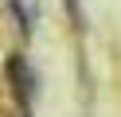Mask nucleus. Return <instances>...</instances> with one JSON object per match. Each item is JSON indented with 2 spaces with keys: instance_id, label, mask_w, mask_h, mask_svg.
<instances>
[{
  "instance_id": "f257e3e1",
  "label": "nucleus",
  "mask_w": 121,
  "mask_h": 117,
  "mask_svg": "<svg viewBox=\"0 0 121 117\" xmlns=\"http://www.w3.org/2000/svg\"><path fill=\"white\" fill-rule=\"evenodd\" d=\"M8 74H12V86H16V94H20V105H27L35 82H31V70H27L24 55H12V59H8Z\"/></svg>"
},
{
  "instance_id": "f03ea898",
  "label": "nucleus",
  "mask_w": 121,
  "mask_h": 117,
  "mask_svg": "<svg viewBox=\"0 0 121 117\" xmlns=\"http://www.w3.org/2000/svg\"><path fill=\"white\" fill-rule=\"evenodd\" d=\"M0 117H8V113H0Z\"/></svg>"
}]
</instances>
